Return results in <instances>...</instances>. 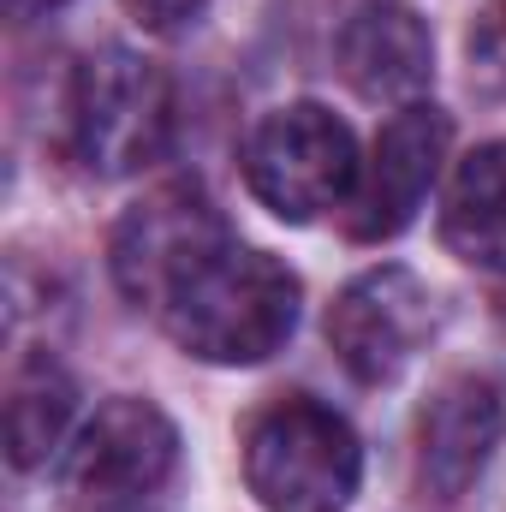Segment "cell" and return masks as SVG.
<instances>
[{
	"mask_svg": "<svg viewBox=\"0 0 506 512\" xmlns=\"http://www.w3.org/2000/svg\"><path fill=\"white\" fill-rule=\"evenodd\" d=\"M489 36L501 42V54H506V0H501V6H495V18H489Z\"/></svg>",
	"mask_w": 506,
	"mask_h": 512,
	"instance_id": "15",
	"label": "cell"
},
{
	"mask_svg": "<svg viewBox=\"0 0 506 512\" xmlns=\"http://www.w3.org/2000/svg\"><path fill=\"white\" fill-rule=\"evenodd\" d=\"M441 310L429 280H417L399 262H381L370 274H358L334 310H328V346L340 352V364L364 387H387L411 370V358L429 346Z\"/></svg>",
	"mask_w": 506,
	"mask_h": 512,
	"instance_id": "6",
	"label": "cell"
},
{
	"mask_svg": "<svg viewBox=\"0 0 506 512\" xmlns=\"http://www.w3.org/2000/svg\"><path fill=\"white\" fill-rule=\"evenodd\" d=\"M358 143H352V126L340 114H328L322 102H286L274 114H262L245 137V185L251 197L304 227L328 209H346L352 191H358Z\"/></svg>",
	"mask_w": 506,
	"mask_h": 512,
	"instance_id": "4",
	"label": "cell"
},
{
	"mask_svg": "<svg viewBox=\"0 0 506 512\" xmlns=\"http://www.w3.org/2000/svg\"><path fill=\"white\" fill-rule=\"evenodd\" d=\"M227 233L221 209L197 191V185H161L149 191L143 203H131L114 227V245H108V268H114V286L131 310H161V298L215 251Z\"/></svg>",
	"mask_w": 506,
	"mask_h": 512,
	"instance_id": "5",
	"label": "cell"
},
{
	"mask_svg": "<svg viewBox=\"0 0 506 512\" xmlns=\"http://www.w3.org/2000/svg\"><path fill=\"white\" fill-rule=\"evenodd\" d=\"M340 72L364 102H393L411 108L423 102L429 78H435V42L429 24L417 18V6L405 0H358L340 24Z\"/></svg>",
	"mask_w": 506,
	"mask_h": 512,
	"instance_id": "10",
	"label": "cell"
},
{
	"mask_svg": "<svg viewBox=\"0 0 506 512\" xmlns=\"http://www.w3.org/2000/svg\"><path fill=\"white\" fill-rule=\"evenodd\" d=\"M358 477L364 447L352 423L310 393L274 399L245 429V483L262 512H346Z\"/></svg>",
	"mask_w": 506,
	"mask_h": 512,
	"instance_id": "2",
	"label": "cell"
},
{
	"mask_svg": "<svg viewBox=\"0 0 506 512\" xmlns=\"http://www.w3.org/2000/svg\"><path fill=\"white\" fill-rule=\"evenodd\" d=\"M506 435V382L465 370L447 376L417 411V483L429 501H459Z\"/></svg>",
	"mask_w": 506,
	"mask_h": 512,
	"instance_id": "9",
	"label": "cell"
},
{
	"mask_svg": "<svg viewBox=\"0 0 506 512\" xmlns=\"http://www.w3.org/2000/svg\"><path fill=\"white\" fill-rule=\"evenodd\" d=\"M441 245L471 268L506 274V137L477 143L453 167L441 203Z\"/></svg>",
	"mask_w": 506,
	"mask_h": 512,
	"instance_id": "11",
	"label": "cell"
},
{
	"mask_svg": "<svg viewBox=\"0 0 506 512\" xmlns=\"http://www.w3.org/2000/svg\"><path fill=\"white\" fill-rule=\"evenodd\" d=\"M72 411H78V387L72 376L36 352L12 370V387H6V453L18 471H36L72 429Z\"/></svg>",
	"mask_w": 506,
	"mask_h": 512,
	"instance_id": "12",
	"label": "cell"
},
{
	"mask_svg": "<svg viewBox=\"0 0 506 512\" xmlns=\"http://www.w3.org/2000/svg\"><path fill=\"white\" fill-rule=\"evenodd\" d=\"M447 137H453V126L435 102H411L381 126L376 149L358 173V191L346 203V233L358 245L399 239L417 221V209L435 191V173L447 161Z\"/></svg>",
	"mask_w": 506,
	"mask_h": 512,
	"instance_id": "8",
	"label": "cell"
},
{
	"mask_svg": "<svg viewBox=\"0 0 506 512\" xmlns=\"http://www.w3.org/2000/svg\"><path fill=\"white\" fill-rule=\"evenodd\" d=\"M203 6H209V0H126V12L143 30H155V36H173V30H185V24H197Z\"/></svg>",
	"mask_w": 506,
	"mask_h": 512,
	"instance_id": "13",
	"label": "cell"
},
{
	"mask_svg": "<svg viewBox=\"0 0 506 512\" xmlns=\"http://www.w3.org/2000/svg\"><path fill=\"white\" fill-rule=\"evenodd\" d=\"M179 465V429L155 399L120 393L108 399L66 453V495L78 507H120L137 495H155Z\"/></svg>",
	"mask_w": 506,
	"mask_h": 512,
	"instance_id": "7",
	"label": "cell"
},
{
	"mask_svg": "<svg viewBox=\"0 0 506 512\" xmlns=\"http://www.w3.org/2000/svg\"><path fill=\"white\" fill-rule=\"evenodd\" d=\"M173 137V84L137 48H96L66 90V149L96 179H126L161 161Z\"/></svg>",
	"mask_w": 506,
	"mask_h": 512,
	"instance_id": "3",
	"label": "cell"
},
{
	"mask_svg": "<svg viewBox=\"0 0 506 512\" xmlns=\"http://www.w3.org/2000/svg\"><path fill=\"white\" fill-rule=\"evenodd\" d=\"M66 0H6V12L18 18V24H30V18H48V12H60Z\"/></svg>",
	"mask_w": 506,
	"mask_h": 512,
	"instance_id": "14",
	"label": "cell"
},
{
	"mask_svg": "<svg viewBox=\"0 0 506 512\" xmlns=\"http://www.w3.org/2000/svg\"><path fill=\"white\" fill-rule=\"evenodd\" d=\"M155 322L203 364H262L298 328V274L268 251L221 239L161 298Z\"/></svg>",
	"mask_w": 506,
	"mask_h": 512,
	"instance_id": "1",
	"label": "cell"
}]
</instances>
